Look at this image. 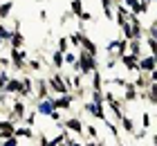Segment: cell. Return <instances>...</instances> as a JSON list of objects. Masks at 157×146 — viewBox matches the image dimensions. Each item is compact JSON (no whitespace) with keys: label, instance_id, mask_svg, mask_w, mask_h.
Here are the masks:
<instances>
[{"label":"cell","instance_id":"1","mask_svg":"<svg viewBox=\"0 0 157 146\" xmlns=\"http://www.w3.org/2000/svg\"><path fill=\"white\" fill-rule=\"evenodd\" d=\"M99 70V61L97 56L88 54L85 49H78V61H76V68L72 72H81L83 77H92V72Z\"/></svg>","mask_w":157,"mask_h":146},{"label":"cell","instance_id":"2","mask_svg":"<svg viewBox=\"0 0 157 146\" xmlns=\"http://www.w3.org/2000/svg\"><path fill=\"white\" fill-rule=\"evenodd\" d=\"M9 58H11V70L13 72H29V65H27V61H29V54H27V49L25 47H20V49H13L9 47Z\"/></svg>","mask_w":157,"mask_h":146},{"label":"cell","instance_id":"3","mask_svg":"<svg viewBox=\"0 0 157 146\" xmlns=\"http://www.w3.org/2000/svg\"><path fill=\"white\" fill-rule=\"evenodd\" d=\"M47 83H49V90H52V94L56 97V94H67V92H72L67 88L65 83V77H63V70H56L52 72V74L47 77Z\"/></svg>","mask_w":157,"mask_h":146},{"label":"cell","instance_id":"4","mask_svg":"<svg viewBox=\"0 0 157 146\" xmlns=\"http://www.w3.org/2000/svg\"><path fill=\"white\" fill-rule=\"evenodd\" d=\"M25 117H27V104H25V99L13 97L11 106H9V112H7V119H11L16 124H23Z\"/></svg>","mask_w":157,"mask_h":146},{"label":"cell","instance_id":"5","mask_svg":"<svg viewBox=\"0 0 157 146\" xmlns=\"http://www.w3.org/2000/svg\"><path fill=\"white\" fill-rule=\"evenodd\" d=\"M128 38H124V36H117V38H110L108 43H105V54L108 56H124L128 54Z\"/></svg>","mask_w":157,"mask_h":146},{"label":"cell","instance_id":"6","mask_svg":"<svg viewBox=\"0 0 157 146\" xmlns=\"http://www.w3.org/2000/svg\"><path fill=\"white\" fill-rule=\"evenodd\" d=\"M83 112H88L90 117H94V119H99V121H105V119H108V108H105V104L85 101V104H83Z\"/></svg>","mask_w":157,"mask_h":146},{"label":"cell","instance_id":"7","mask_svg":"<svg viewBox=\"0 0 157 146\" xmlns=\"http://www.w3.org/2000/svg\"><path fill=\"white\" fill-rule=\"evenodd\" d=\"M74 101H76V94H74V92L56 94V97H54V108H59V110H72Z\"/></svg>","mask_w":157,"mask_h":146},{"label":"cell","instance_id":"8","mask_svg":"<svg viewBox=\"0 0 157 146\" xmlns=\"http://www.w3.org/2000/svg\"><path fill=\"white\" fill-rule=\"evenodd\" d=\"M63 128L70 130L72 135H83L85 133V124L81 121V117H67V119H63Z\"/></svg>","mask_w":157,"mask_h":146},{"label":"cell","instance_id":"9","mask_svg":"<svg viewBox=\"0 0 157 146\" xmlns=\"http://www.w3.org/2000/svg\"><path fill=\"white\" fill-rule=\"evenodd\" d=\"M139 58H141V56H137V54H130V52H128V54H124V56L119 58V63L124 65V68H126L128 72L137 74V72H139Z\"/></svg>","mask_w":157,"mask_h":146},{"label":"cell","instance_id":"10","mask_svg":"<svg viewBox=\"0 0 157 146\" xmlns=\"http://www.w3.org/2000/svg\"><path fill=\"white\" fill-rule=\"evenodd\" d=\"M49 97H54L52 90H49V83H47V79H40L36 77V94H34V99H49Z\"/></svg>","mask_w":157,"mask_h":146},{"label":"cell","instance_id":"11","mask_svg":"<svg viewBox=\"0 0 157 146\" xmlns=\"http://www.w3.org/2000/svg\"><path fill=\"white\" fill-rule=\"evenodd\" d=\"M16 126L18 124L16 121H11V119H0V140H9V137L16 135Z\"/></svg>","mask_w":157,"mask_h":146},{"label":"cell","instance_id":"12","mask_svg":"<svg viewBox=\"0 0 157 146\" xmlns=\"http://www.w3.org/2000/svg\"><path fill=\"white\" fill-rule=\"evenodd\" d=\"M34 104H36V110H38V115H43V117H49L52 115V110H56L54 108V97H49V99H34Z\"/></svg>","mask_w":157,"mask_h":146},{"label":"cell","instance_id":"13","mask_svg":"<svg viewBox=\"0 0 157 146\" xmlns=\"http://www.w3.org/2000/svg\"><path fill=\"white\" fill-rule=\"evenodd\" d=\"M126 101V104H132V101H139V88L135 85L132 81H128L126 88H124V97H121Z\"/></svg>","mask_w":157,"mask_h":146},{"label":"cell","instance_id":"14","mask_svg":"<svg viewBox=\"0 0 157 146\" xmlns=\"http://www.w3.org/2000/svg\"><path fill=\"white\" fill-rule=\"evenodd\" d=\"M20 90H23V79L20 77H11L9 81H7V85H5V92L11 94V97H18Z\"/></svg>","mask_w":157,"mask_h":146},{"label":"cell","instance_id":"15","mask_svg":"<svg viewBox=\"0 0 157 146\" xmlns=\"http://www.w3.org/2000/svg\"><path fill=\"white\" fill-rule=\"evenodd\" d=\"M9 47H13V49H20V47H25V36H23V32H20V27H13V29H11Z\"/></svg>","mask_w":157,"mask_h":146},{"label":"cell","instance_id":"16","mask_svg":"<svg viewBox=\"0 0 157 146\" xmlns=\"http://www.w3.org/2000/svg\"><path fill=\"white\" fill-rule=\"evenodd\" d=\"M157 68V61L153 54H144L139 58V72H153Z\"/></svg>","mask_w":157,"mask_h":146},{"label":"cell","instance_id":"17","mask_svg":"<svg viewBox=\"0 0 157 146\" xmlns=\"http://www.w3.org/2000/svg\"><path fill=\"white\" fill-rule=\"evenodd\" d=\"M119 128H121V133H126V135H135V130H137L135 119H132V117H128V115H124L119 119Z\"/></svg>","mask_w":157,"mask_h":146},{"label":"cell","instance_id":"18","mask_svg":"<svg viewBox=\"0 0 157 146\" xmlns=\"http://www.w3.org/2000/svg\"><path fill=\"white\" fill-rule=\"evenodd\" d=\"M16 137H20V140H36V133H34V128L27 126V124H18L16 126Z\"/></svg>","mask_w":157,"mask_h":146},{"label":"cell","instance_id":"19","mask_svg":"<svg viewBox=\"0 0 157 146\" xmlns=\"http://www.w3.org/2000/svg\"><path fill=\"white\" fill-rule=\"evenodd\" d=\"M103 124H105V128H108V133L115 137V142H117L119 146H124V144H121V128H119V124H117V121H112L110 117H108V119H105Z\"/></svg>","mask_w":157,"mask_h":146},{"label":"cell","instance_id":"20","mask_svg":"<svg viewBox=\"0 0 157 146\" xmlns=\"http://www.w3.org/2000/svg\"><path fill=\"white\" fill-rule=\"evenodd\" d=\"M49 61H52L54 70H63V68H65V52H61V49H54Z\"/></svg>","mask_w":157,"mask_h":146},{"label":"cell","instance_id":"21","mask_svg":"<svg viewBox=\"0 0 157 146\" xmlns=\"http://www.w3.org/2000/svg\"><path fill=\"white\" fill-rule=\"evenodd\" d=\"M81 49H85V52H88V54H92V56H99V45H97V43L90 38V36H83Z\"/></svg>","mask_w":157,"mask_h":146},{"label":"cell","instance_id":"22","mask_svg":"<svg viewBox=\"0 0 157 146\" xmlns=\"http://www.w3.org/2000/svg\"><path fill=\"white\" fill-rule=\"evenodd\" d=\"M90 88H92V90H103V74H101V70H94V72H92V77H90Z\"/></svg>","mask_w":157,"mask_h":146},{"label":"cell","instance_id":"23","mask_svg":"<svg viewBox=\"0 0 157 146\" xmlns=\"http://www.w3.org/2000/svg\"><path fill=\"white\" fill-rule=\"evenodd\" d=\"M83 36H85V32H83V29H76V32L67 34V38H70V45H72V47H76V49H81Z\"/></svg>","mask_w":157,"mask_h":146},{"label":"cell","instance_id":"24","mask_svg":"<svg viewBox=\"0 0 157 146\" xmlns=\"http://www.w3.org/2000/svg\"><path fill=\"white\" fill-rule=\"evenodd\" d=\"M27 65H29V72H40V70H43V65H45V61H43V56H40V54H36V56H29Z\"/></svg>","mask_w":157,"mask_h":146},{"label":"cell","instance_id":"25","mask_svg":"<svg viewBox=\"0 0 157 146\" xmlns=\"http://www.w3.org/2000/svg\"><path fill=\"white\" fill-rule=\"evenodd\" d=\"M11 11H13V0H5V2L0 5V20L11 18Z\"/></svg>","mask_w":157,"mask_h":146},{"label":"cell","instance_id":"26","mask_svg":"<svg viewBox=\"0 0 157 146\" xmlns=\"http://www.w3.org/2000/svg\"><path fill=\"white\" fill-rule=\"evenodd\" d=\"M9 38H11V29L5 27V23L0 20V45H9Z\"/></svg>","mask_w":157,"mask_h":146},{"label":"cell","instance_id":"27","mask_svg":"<svg viewBox=\"0 0 157 146\" xmlns=\"http://www.w3.org/2000/svg\"><path fill=\"white\" fill-rule=\"evenodd\" d=\"M70 137V130H65V128H61L59 130V135H54L52 137V144H56V146H65V140Z\"/></svg>","mask_w":157,"mask_h":146},{"label":"cell","instance_id":"28","mask_svg":"<svg viewBox=\"0 0 157 146\" xmlns=\"http://www.w3.org/2000/svg\"><path fill=\"white\" fill-rule=\"evenodd\" d=\"M70 11L74 14V18H78V16H81V14L85 11V7H83V0H72V2H70Z\"/></svg>","mask_w":157,"mask_h":146},{"label":"cell","instance_id":"29","mask_svg":"<svg viewBox=\"0 0 157 146\" xmlns=\"http://www.w3.org/2000/svg\"><path fill=\"white\" fill-rule=\"evenodd\" d=\"M146 101H148V104H153V106H157V83H151L148 94H146Z\"/></svg>","mask_w":157,"mask_h":146},{"label":"cell","instance_id":"30","mask_svg":"<svg viewBox=\"0 0 157 146\" xmlns=\"http://www.w3.org/2000/svg\"><path fill=\"white\" fill-rule=\"evenodd\" d=\"M88 140H99V130L97 126H92V124H85V133H83Z\"/></svg>","mask_w":157,"mask_h":146},{"label":"cell","instance_id":"31","mask_svg":"<svg viewBox=\"0 0 157 146\" xmlns=\"http://www.w3.org/2000/svg\"><path fill=\"white\" fill-rule=\"evenodd\" d=\"M76 61H78V54H74L72 52V49H70V52H65V65H67V68H76Z\"/></svg>","mask_w":157,"mask_h":146},{"label":"cell","instance_id":"32","mask_svg":"<svg viewBox=\"0 0 157 146\" xmlns=\"http://www.w3.org/2000/svg\"><path fill=\"white\" fill-rule=\"evenodd\" d=\"M36 119H38V110H36V108H34V110H29V112H27V117H25V121L23 124H27V126H36Z\"/></svg>","mask_w":157,"mask_h":146},{"label":"cell","instance_id":"33","mask_svg":"<svg viewBox=\"0 0 157 146\" xmlns=\"http://www.w3.org/2000/svg\"><path fill=\"white\" fill-rule=\"evenodd\" d=\"M70 47H72V45H70L67 36H61V38L56 41V49H61V52H70Z\"/></svg>","mask_w":157,"mask_h":146},{"label":"cell","instance_id":"34","mask_svg":"<svg viewBox=\"0 0 157 146\" xmlns=\"http://www.w3.org/2000/svg\"><path fill=\"white\" fill-rule=\"evenodd\" d=\"M151 126H153V117H151V112H141V126L139 128H146V130H151Z\"/></svg>","mask_w":157,"mask_h":146},{"label":"cell","instance_id":"35","mask_svg":"<svg viewBox=\"0 0 157 146\" xmlns=\"http://www.w3.org/2000/svg\"><path fill=\"white\" fill-rule=\"evenodd\" d=\"M0 146H20V137H9V140H0Z\"/></svg>","mask_w":157,"mask_h":146},{"label":"cell","instance_id":"36","mask_svg":"<svg viewBox=\"0 0 157 146\" xmlns=\"http://www.w3.org/2000/svg\"><path fill=\"white\" fill-rule=\"evenodd\" d=\"M11 79V74H9V70H2L0 68V88H5L7 85V81Z\"/></svg>","mask_w":157,"mask_h":146},{"label":"cell","instance_id":"37","mask_svg":"<svg viewBox=\"0 0 157 146\" xmlns=\"http://www.w3.org/2000/svg\"><path fill=\"white\" fill-rule=\"evenodd\" d=\"M11 65H13V63H11V58H9V56L0 54V68H2V70H9Z\"/></svg>","mask_w":157,"mask_h":146},{"label":"cell","instance_id":"38","mask_svg":"<svg viewBox=\"0 0 157 146\" xmlns=\"http://www.w3.org/2000/svg\"><path fill=\"white\" fill-rule=\"evenodd\" d=\"M36 142H38V146H47L49 142H52V137H47L45 133H38L36 135Z\"/></svg>","mask_w":157,"mask_h":146},{"label":"cell","instance_id":"39","mask_svg":"<svg viewBox=\"0 0 157 146\" xmlns=\"http://www.w3.org/2000/svg\"><path fill=\"white\" fill-rule=\"evenodd\" d=\"M117 63H119V56H108V58H105V68H108V70H115Z\"/></svg>","mask_w":157,"mask_h":146},{"label":"cell","instance_id":"40","mask_svg":"<svg viewBox=\"0 0 157 146\" xmlns=\"http://www.w3.org/2000/svg\"><path fill=\"white\" fill-rule=\"evenodd\" d=\"M146 135H148V130H146V128H139V130H135L132 140H137V142H141V140H146Z\"/></svg>","mask_w":157,"mask_h":146},{"label":"cell","instance_id":"41","mask_svg":"<svg viewBox=\"0 0 157 146\" xmlns=\"http://www.w3.org/2000/svg\"><path fill=\"white\" fill-rule=\"evenodd\" d=\"M78 20H81V23H92V20H94V16H92V11H88L85 9L81 16H78Z\"/></svg>","mask_w":157,"mask_h":146},{"label":"cell","instance_id":"42","mask_svg":"<svg viewBox=\"0 0 157 146\" xmlns=\"http://www.w3.org/2000/svg\"><path fill=\"white\" fill-rule=\"evenodd\" d=\"M65 146H83V142H78V140H76V135L70 133V137L65 140Z\"/></svg>","mask_w":157,"mask_h":146},{"label":"cell","instance_id":"43","mask_svg":"<svg viewBox=\"0 0 157 146\" xmlns=\"http://www.w3.org/2000/svg\"><path fill=\"white\" fill-rule=\"evenodd\" d=\"M49 119H52L54 124H59V121H63V117H61V110L56 108V110H52V115H49Z\"/></svg>","mask_w":157,"mask_h":146},{"label":"cell","instance_id":"44","mask_svg":"<svg viewBox=\"0 0 157 146\" xmlns=\"http://www.w3.org/2000/svg\"><path fill=\"white\" fill-rule=\"evenodd\" d=\"M38 18H40V20H47V11L40 9V11H38Z\"/></svg>","mask_w":157,"mask_h":146},{"label":"cell","instance_id":"45","mask_svg":"<svg viewBox=\"0 0 157 146\" xmlns=\"http://www.w3.org/2000/svg\"><path fill=\"white\" fill-rule=\"evenodd\" d=\"M83 146H97V140H88V142H83Z\"/></svg>","mask_w":157,"mask_h":146},{"label":"cell","instance_id":"46","mask_svg":"<svg viewBox=\"0 0 157 146\" xmlns=\"http://www.w3.org/2000/svg\"><path fill=\"white\" fill-rule=\"evenodd\" d=\"M97 146H110L108 142H103V140H97Z\"/></svg>","mask_w":157,"mask_h":146},{"label":"cell","instance_id":"47","mask_svg":"<svg viewBox=\"0 0 157 146\" xmlns=\"http://www.w3.org/2000/svg\"><path fill=\"white\" fill-rule=\"evenodd\" d=\"M151 140H153V146H157V133H155V135L151 137Z\"/></svg>","mask_w":157,"mask_h":146},{"label":"cell","instance_id":"48","mask_svg":"<svg viewBox=\"0 0 157 146\" xmlns=\"http://www.w3.org/2000/svg\"><path fill=\"white\" fill-rule=\"evenodd\" d=\"M47 146H56V144H52V142H49V144H47Z\"/></svg>","mask_w":157,"mask_h":146},{"label":"cell","instance_id":"49","mask_svg":"<svg viewBox=\"0 0 157 146\" xmlns=\"http://www.w3.org/2000/svg\"><path fill=\"white\" fill-rule=\"evenodd\" d=\"M153 2H155V5H157V0H153Z\"/></svg>","mask_w":157,"mask_h":146},{"label":"cell","instance_id":"50","mask_svg":"<svg viewBox=\"0 0 157 146\" xmlns=\"http://www.w3.org/2000/svg\"><path fill=\"white\" fill-rule=\"evenodd\" d=\"M0 5H2V0H0Z\"/></svg>","mask_w":157,"mask_h":146}]
</instances>
